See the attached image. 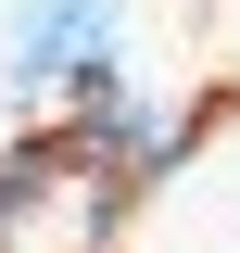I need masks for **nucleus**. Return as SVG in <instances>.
<instances>
[{"instance_id": "f257e3e1", "label": "nucleus", "mask_w": 240, "mask_h": 253, "mask_svg": "<svg viewBox=\"0 0 240 253\" xmlns=\"http://www.w3.org/2000/svg\"><path fill=\"white\" fill-rule=\"evenodd\" d=\"M101 26H114V0H26V38H13V89H76L89 63H114L101 51Z\"/></svg>"}]
</instances>
